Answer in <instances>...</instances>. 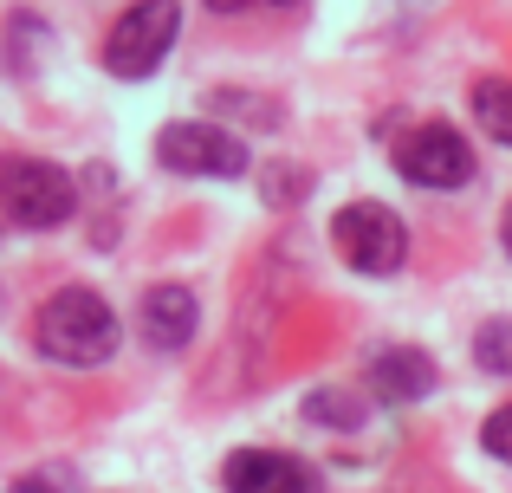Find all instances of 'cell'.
Listing matches in <instances>:
<instances>
[{
	"instance_id": "5",
	"label": "cell",
	"mask_w": 512,
	"mask_h": 493,
	"mask_svg": "<svg viewBox=\"0 0 512 493\" xmlns=\"http://www.w3.org/2000/svg\"><path fill=\"white\" fill-rule=\"evenodd\" d=\"M389 156H396V176L415 182V189H461V182L474 176V150H467V137L448 130V124L402 130V137L389 143Z\"/></svg>"
},
{
	"instance_id": "7",
	"label": "cell",
	"mask_w": 512,
	"mask_h": 493,
	"mask_svg": "<svg viewBox=\"0 0 512 493\" xmlns=\"http://www.w3.org/2000/svg\"><path fill=\"white\" fill-rule=\"evenodd\" d=\"M227 493H318V474L279 448H240L227 455Z\"/></svg>"
},
{
	"instance_id": "6",
	"label": "cell",
	"mask_w": 512,
	"mask_h": 493,
	"mask_svg": "<svg viewBox=\"0 0 512 493\" xmlns=\"http://www.w3.org/2000/svg\"><path fill=\"white\" fill-rule=\"evenodd\" d=\"M156 163L175 169V176H240L247 169V150L240 137H227L221 124H169L156 137Z\"/></svg>"
},
{
	"instance_id": "17",
	"label": "cell",
	"mask_w": 512,
	"mask_h": 493,
	"mask_svg": "<svg viewBox=\"0 0 512 493\" xmlns=\"http://www.w3.org/2000/svg\"><path fill=\"white\" fill-rule=\"evenodd\" d=\"M500 241H506V253H512V208H506V221H500Z\"/></svg>"
},
{
	"instance_id": "15",
	"label": "cell",
	"mask_w": 512,
	"mask_h": 493,
	"mask_svg": "<svg viewBox=\"0 0 512 493\" xmlns=\"http://www.w3.org/2000/svg\"><path fill=\"white\" fill-rule=\"evenodd\" d=\"M7 493H65V481H59V474H20Z\"/></svg>"
},
{
	"instance_id": "10",
	"label": "cell",
	"mask_w": 512,
	"mask_h": 493,
	"mask_svg": "<svg viewBox=\"0 0 512 493\" xmlns=\"http://www.w3.org/2000/svg\"><path fill=\"white\" fill-rule=\"evenodd\" d=\"M474 124L493 143H512V78H480L474 85Z\"/></svg>"
},
{
	"instance_id": "8",
	"label": "cell",
	"mask_w": 512,
	"mask_h": 493,
	"mask_svg": "<svg viewBox=\"0 0 512 493\" xmlns=\"http://www.w3.org/2000/svg\"><path fill=\"white\" fill-rule=\"evenodd\" d=\"M137 325H143V338H150L156 351H182V344L195 338V325H201L195 292H188V286H150V292H143Z\"/></svg>"
},
{
	"instance_id": "9",
	"label": "cell",
	"mask_w": 512,
	"mask_h": 493,
	"mask_svg": "<svg viewBox=\"0 0 512 493\" xmlns=\"http://www.w3.org/2000/svg\"><path fill=\"white\" fill-rule=\"evenodd\" d=\"M428 390H435V357L409 351V344L370 357V396H383V403H415V396H428Z\"/></svg>"
},
{
	"instance_id": "13",
	"label": "cell",
	"mask_w": 512,
	"mask_h": 493,
	"mask_svg": "<svg viewBox=\"0 0 512 493\" xmlns=\"http://www.w3.org/2000/svg\"><path fill=\"white\" fill-rule=\"evenodd\" d=\"M260 189H266V202H299V195L312 189V176H305L299 163H279V169H266Z\"/></svg>"
},
{
	"instance_id": "4",
	"label": "cell",
	"mask_w": 512,
	"mask_h": 493,
	"mask_svg": "<svg viewBox=\"0 0 512 493\" xmlns=\"http://www.w3.org/2000/svg\"><path fill=\"white\" fill-rule=\"evenodd\" d=\"M331 241H338L344 266H357V273H396L402 253H409V228L396 221V208L383 202H350L338 208V221H331Z\"/></svg>"
},
{
	"instance_id": "11",
	"label": "cell",
	"mask_w": 512,
	"mask_h": 493,
	"mask_svg": "<svg viewBox=\"0 0 512 493\" xmlns=\"http://www.w3.org/2000/svg\"><path fill=\"white\" fill-rule=\"evenodd\" d=\"M474 357L493 370V377H512V318H493L487 331L474 338Z\"/></svg>"
},
{
	"instance_id": "14",
	"label": "cell",
	"mask_w": 512,
	"mask_h": 493,
	"mask_svg": "<svg viewBox=\"0 0 512 493\" xmlns=\"http://www.w3.org/2000/svg\"><path fill=\"white\" fill-rule=\"evenodd\" d=\"M480 448H487L493 461H512V403H500L487 422H480Z\"/></svg>"
},
{
	"instance_id": "3",
	"label": "cell",
	"mask_w": 512,
	"mask_h": 493,
	"mask_svg": "<svg viewBox=\"0 0 512 493\" xmlns=\"http://www.w3.org/2000/svg\"><path fill=\"white\" fill-rule=\"evenodd\" d=\"M175 33H182V7H175V0H137V7L111 26V39H104V65H111L117 78H143V72L163 65Z\"/></svg>"
},
{
	"instance_id": "16",
	"label": "cell",
	"mask_w": 512,
	"mask_h": 493,
	"mask_svg": "<svg viewBox=\"0 0 512 493\" xmlns=\"http://www.w3.org/2000/svg\"><path fill=\"white\" fill-rule=\"evenodd\" d=\"M214 13H247V7H299V0H208Z\"/></svg>"
},
{
	"instance_id": "2",
	"label": "cell",
	"mask_w": 512,
	"mask_h": 493,
	"mask_svg": "<svg viewBox=\"0 0 512 493\" xmlns=\"http://www.w3.org/2000/svg\"><path fill=\"white\" fill-rule=\"evenodd\" d=\"M78 189L59 163H39V156H7L0 163V208H7L13 228H59L72 215Z\"/></svg>"
},
{
	"instance_id": "12",
	"label": "cell",
	"mask_w": 512,
	"mask_h": 493,
	"mask_svg": "<svg viewBox=\"0 0 512 493\" xmlns=\"http://www.w3.org/2000/svg\"><path fill=\"white\" fill-rule=\"evenodd\" d=\"M305 416H312V422H338V429H350V422L363 416V403H357V396H344V390H318V396H305Z\"/></svg>"
},
{
	"instance_id": "1",
	"label": "cell",
	"mask_w": 512,
	"mask_h": 493,
	"mask_svg": "<svg viewBox=\"0 0 512 493\" xmlns=\"http://www.w3.org/2000/svg\"><path fill=\"white\" fill-rule=\"evenodd\" d=\"M33 344L52 357V364L91 370V364H104V357L117 351V312L98 299V292L65 286L33 312Z\"/></svg>"
}]
</instances>
